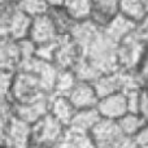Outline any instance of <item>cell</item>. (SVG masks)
Wrapping results in <instances>:
<instances>
[{
  "mask_svg": "<svg viewBox=\"0 0 148 148\" xmlns=\"http://www.w3.org/2000/svg\"><path fill=\"white\" fill-rule=\"evenodd\" d=\"M117 46L118 44L113 42L104 33V30H101L86 49L84 56L94 64V66L101 74L117 72L120 70Z\"/></svg>",
  "mask_w": 148,
  "mask_h": 148,
  "instance_id": "obj_1",
  "label": "cell"
},
{
  "mask_svg": "<svg viewBox=\"0 0 148 148\" xmlns=\"http://www.w3.org/2000/svg\"><path fill=\"white\" fill-rule=\"evenodd\" d=\"M148 51V43L139 30L134 31L117 46V56L120 69L125 72L135 73L140 62L143 61Z\"/></svg>",
  "mask_w": 148,
  "mask_h": 148,
  "instance_id": "obj_2",
  "label": "cell"
},
{
  "mask_svg": "<svg viewBox=\"0 0 148 148\" xmlns=\"http://www.w3.org/2000/svg\"><path fill=\"white\" fill-rule=\"evenodd\" d=\"M46 91L43 90L38 75L33 72L27 70H17L13 79V86L10 90L9 99L16 104L27 103L36 100L39 97L47 96Z\"/></svg>",
  "mask_w": 148,
  "mask_h": 148,
  "instance_id": "obj_3",
  "label": "cell"
},
{
  "mask_svg": "<svg viewBox=\"0 0 148 148\" xmlns=\"http://www.w3.org/2000/svg\"><path fill=\"white\" fill-rule=\"evenodd\" d=\"M95 146L97 147H123L135 146V142L131 136L122 133L117 120L103 117L91 131Z\"/></svg>",
  "mask_w": 148,
  "mask_h": 148,
  "instance_id": "obj_4",
  "label": "cell"
},
{
  "mask_svg": "<svg viewBox=\"0 0 148 148\" xmlns=\"http://www.w3.org/2000/svg\"><path fill=\"white\" fill-rule=\"evenodd\" d=\"M66 126L59 121L53 114L47 113L44 117L33 123L31 146L51 147L60 146Z\"/></svg>",
  "mask_w": 148,
  "mask_h": 148,
  "instance_id": "obj_5",
  "label": "cell"
},
{
  "mask_svg": "<svg viewBox=\"0 0 148 148\" xmlns=\"http://www.w3.org/2000/svg\"><path fill=\"white\" fill-rule=\"evenodd\" d=\"M33 125L14 116L1 127V144L10 148H21L31 146Z\"/></svg>",
  "mask_w": 148,
  "mask_h": 148,
  "instance_id": "obj_6",
  "label": "cell"
},
{
  "mask_svg": "<svg viewBox=\"0 0 148 148\" xmlns=\"http://www.w3.org/2000/svg\"><path fill=\"white\" fill-rule=\"evenodd\" d=\"M96 108L99 109L100 114L104 118L110 120H120L121 117L129 112L127 96L125 91H117L114 94L107 95L104 97H100Z\"/></svg>",
  "mask_w": 148,
  "mask_h": 148,
  "instance_id": "obj_7",
  "label": "cell"
},
{
  "mask_svg": "<svg viewBox=\"0 0 148 148\" xmlns=\"http://www.w3.org/2000/svg\"><path fill=\"white\" fill-rule=\"evenodd\" d=\"M61 35L59 34L53 21H52L51 16L48 13H43V14H39L36 17H33V23H31L29 38L36 46L56 40Z\"/></svg>",
  "mask_w": 148,
  "mask_h": 148,
  "instance_id": "obj_8",
  "label": "cell"
},
{
  "mask_svg": "<svg viewBox=\"0 0 148 148\" xmlns=\"http://www.w3.org/2000/svg\"><path fill=\"white\" fill-rule=\"evenodd\" d=\"M83 56V51L70 35H61L53 62L59 69H73L78 60Z\"/></svg>",
  "mask_w": 148,
  "mask_h": 148,
  "instance_id": "obj_9",
  "label": "cell"
},
{
  "mask_svg": "<svg viewBox=\"0 0 148 148\" xmlns=\"http://www.w3.org/2000/svg\"><path fill=\"white\" fill-rule=\"evenodd\" d=\"M49 96L51 95H47V96L39 97L33 101L20 103V104L14 103L16 116L31 125L35 123L47 113H49Z\"/></svg>",
  "mask_w": 148,
  "mask_h": 148,
  "instance_id": "obj_10",
  "label": "cell"
},
{
  "mask_svg": "<svg viewBox=\"0 0 148 148\" xmlns=\"http://www.w3.org/2000/svg\"><path fill=\"white\" fill-rule=\"evenodd\" d=\"M68 96L77 109L96 107L100 99L94 83L86 81L77 82L75 86L72 88V91L68 94Z\"/></svg>",
  "mask_w": 148,
  "mask_h": 148,
  "instance_id": "obj_11",
  "label": "cell"
},
{
  "mask_svg": "<svg viewBox=\"0 0 148 148\" xmlns=\"http://www.w3.org/2000/svg\"><path fill=\"white\" fill-rule=\"evenodd\" d=\"M138 27H139L138 22H135L134 20H131L127 16L122 14L120 12L103 30L113 42H116L118 44L126 36H129L134 31L138 30Z\"/></svg>",
  "mask_w": 148,
  "mask_h": 148,
  "instance_id": "obj_12",
  "label": "cell"
},
{
  "mask_svg": "<svg viewBox=\"0 0 148 148\" xmlns=\"http://www.w3.org/2000/svg\"><path fill=\"white\" fill-rule=\"evenodd\" d=\"M0 61L1 69L17 72L22 62L20 43L8 36H1V49H0Z\"/></svg>",
  "mask_w": 148,
  "mask_h": 148,
  "instance_id": "obj_13",
  "label": "cell"
},
{
  "mask_svg": "<svg viewBox=\"0 0 148 148\" xmlns=\"http://www.w3.org/2000/svg\"><path fill=\"white\" fill-rule=\"evenodd\" d=\"M120 12V0H92V12L90 20L104 29Z\"/></svg>",
  "mask_w": 148,
  "mask_h": 148,
  "instance_id": "obj_14",
  "label": "cell"
},
{
  "mask_svg": "<svg viewBox=\"0 0 148 148\" xmlns=\"http://www.w3.org/2000/svg\"><path fill=\"white\" fill-rule=\"evenodd\" d=\"M77 112V108L70 101L68 95L51 94L49 96V113L53 114L65 126H69Z\"/></svg>",
  "mask_w": 148,
  "mask_h": 148,
  "instance_id": "obj_15",
  "label": "cell"
},
{
  "mask_svg": "<svg viewBox=\"0 0 148 148\" xmlns=\"http://www.w3.org/2000/svg\"><path fill=\"white\" fill-rule=\"evenodd\" d=\"M101 30L103 29L100 26H97L92 20H86V21L75 22V25H74L73 30L70 31L69 35L78 43V46L82 48L84 55L88 46L92 43V40L96 38L97 34Z\"/></svg>",
  "mask_w": 148,
  "mask_h": 148,
  "instance_id": "obj_16",
  "label": "cell"
},
{
  "mask_svg": "<svg viewBox=\"0 0 148 148\" xmlns=\"http://www.w3.org/2000/svg\"><path fill=\"white\" fill-rule=\"evenodd\" d=\"M91 133L69 125L65 129L62 140L59 147H94Z\"/></svg>",
  "mask_w": 148,
  "mask_h": 148,
  "instance_id": "obj_17",
  "label": "cell"
},
{
  "mask_svg": "<svg viewBox=\"0 0 148 148\" xmlns=\"http://www.w3.org/2000/svg\"><path fill=\"white\" fill-rule=\"evenodd\" d=\"M101 118H103V116L100 114L99 109H97L96 107L84 108V109H77L70 125L74 126V127L82 129V130L91 131L92 129H94V126L96 125Z\"/></svg>",
  "mask_w": 148,
  "mask_h": 148,
  "instance_id": "obj_18",
  "label": "cell"
},
{
  "mask_svg": "<svg viewBox=\"0 0 148 148\" xmlns=\"http://www.w3.org/2000/svg\"><path fill=\"white\" fill-rule=\"evenodd\" d=\"M48 13L56 26L60 35H69L73 30L77 21L70 16L68 9L65 7H51L48 9Z\"/></svg>",
  "mask_w": 148,
  "mask_h": 148,
  "instance_id": "obj_19",
  "label": "cell"
},
{
  "mask_svg": "<svg viewBox=\"0 0 148 148\" xmlns=\"http://www.w3.org/2000/svg\"><path fill=\"white\" fill-rule=\"evenodd\" d=\"M117 121L122 133L127 136H131V138L148 123V120L142 113H134V112H127L123 117H121Z\"/></svg>",
  "mask_w": 148,
  "mask_h": 148,
  "instance_id": "obj_20",
  "label": "cell"
},
{
  "mask_svg": "<svg viewBox=\"0 0 148 148\" xmlns=\"http://www.w3.org/2000/svg\"><path fill=\"white\" fill-rule=\"evenodd\" d=\"M120 10L122 14L138 23H140L148 14L143 0H120Z\"/></svg>",
  "mask_w": 148,
  "mask_h": 148,
  "instance_id": "obj_21",
  "label": "cell"
},
{
  "mask_svg": "<svg viewBox=\"0 0 148 148\" xmlns=\"http://www.w3.org/2000/svg\"><path fill=\"white\" fill-rule=\"evenodd\" d=\"M64 7L77 22L91 18L92 0H66Z\"/></svg>",
  "mask_w": 148,
  "mask_h": 148,
  "instance_id": "obj_22",
  "label": "cell"
},
{
  "mask_svg": "<svg viewBox=\"0 0 148 148\" xmlns=\"http://www.w3.org/2000/svg\"><path fill=\"white\" fill-rule=\"evenodd\" d=\"M73 72L75 73L78 81H86V82H94L95 79L101 74L84 55L78 60V62L74 65Z\"/></svg>",
  "mask_w": 148,
  "mask_h": 148,
  "instance_id": "obj_23",
  "label": "cell"
},
{
  "mask_svg": "<svg viewBox=\"0 0 148 148\" xmlns=\"http://www.w3.org/2000/svg\"><path fill=\"white\" fill-rule=\"evenodd\" d=\"M77 82H78V78H77L75 73L73 72V69H60L59 74H57L53 94L68 95L75 86Z\"/></svg>",
  "mask_w": 148,
  "mask_h": 148,
  "instance_id": "obj_24",
  "label": "cell"
},
{
  "mask_svg": "<svg viewBox=\"0 0 148 148\" xmlns=\"http://www.w3.org/2000/svg\"><path fill=\"white\" fill-rule=\"evenodd\" d=\"M17 7L31 17H36L39 14L47 13L49 9L47 0H18Z\"/></svg>",
  "mask_w": 148,
  "mask_h": 148,
  "instance_id": "obj_25",
  "label": "cell"
},
{
  "mask_svg": "<svg viewBox=\"0 0 148 148\" xmlns=\"http://www.w3.org/2000/svg\"><path fill=\"white\" fill-rule=\"evenodd\" d=\"M60 40H61V36L57 38L56 40L48 42V43H44V44H39V46L36 47V56L42 60L53 62L57 48H59V46H60Z\"/></svg>",
  "mask_w": 148,
  "mask_h": 148,
  "instance_id": "obj_26",
  "label": "cell"
},
{
  "mask_svg": "<svg viewBox=\"0 0 148 148\" xmlns=\"http://www.w3.org/2000/svg\"><path fill=\"white\" fill-rule=\"evenodd\" d=\"M16 72L1 69V99H9Z\"/></svg>",
  "mask_w": 148,
  "mask_h": 148,
  "instance_id": "obj_27",
  "label": "cell"
},
{
  "mask_svg": "<svg viewBox=\"0 0 148 148\" xmlns=\"http://www.w3.org/2000/svg\"><path fill=\"white\" fill-rule=\"evenodd\" d=\"M135 77H136V79H138L139 84H140L143 88H146L148 86V51H147L146 56H144L143 61L139 65L138 70L135 72Z\"/></svg>",
  "mask_w": 148,
  "mask_h": 148,
  "instance_id": "obj_28",
  "label": "cell"
},
{
  "mask_svg": "<svg viewBox=\"0 0 148 148\" xmlns=\"http://www.w3.org/2000/svg\"><path fill=\"white\" fill-rule=\"evenodd\" d=\"M135 146H148V123L133 136Z\"/></svg>",
  "mask_w": 148,
  "mask_h": 148,
  "instance_id": "obj_29",
  "label": "cell"
},
{
  "mask_svg": "<svg viewBox=\"0 0 148 148\" xmlns=\"http://www.w3.org/2000/svg\"><path fill=\"white\" fill-rule=\"evenodd\" d=\"M66 0H47L49 8L51 7H64Z\"/></svg>",
  "mask_w": 148,
  "mask_h": 148,
  "instance_id": "obj_30",
  "label": "cell"
},
{
  "mask_svg": "<svg viewBox=\"0 0 148 148\" xmlns=\"http://www.w3.org/2000/svg\"><path fill=\"white\" fill-rule=\"evenodd\" d=\"M144 1V5H146V9H147V13H148V0H143Z\"/></svg>",
  "mask_w": 148,
  "mask_h": 148,
  "instance_id": "obj_31",
  "label": "cell"
},
{
  "mask_svg": "<svg viewBox=\"0 0 148 148\" xmlns=\"http://www.w3.org/2000/svg\"><path fill=\"white\" fill-rule=\"evenodd\" d=\"M12 1H14V3H17V1H18V0H12Z\"/></svg>",
  "mask_w": 148,
  "mask_h": 148,
  "instance_id": "obj_32",
  "label": "cell"
},
{
  "mask_svg": "<svg viewBox=\"0 0 148 148\" xmlns=\"http://www.w3.org/2000/svg\"><path fill=\"white\" fill-rule=\"evenodd\" d=\"M146 90H147V91H148V86H147V87H146Z\"/></svg>",
  "mask_w": 148,
  "mask_h": 148,
  "instance_id": "obj_33",
  "label": "cell"
}]
</instances>
